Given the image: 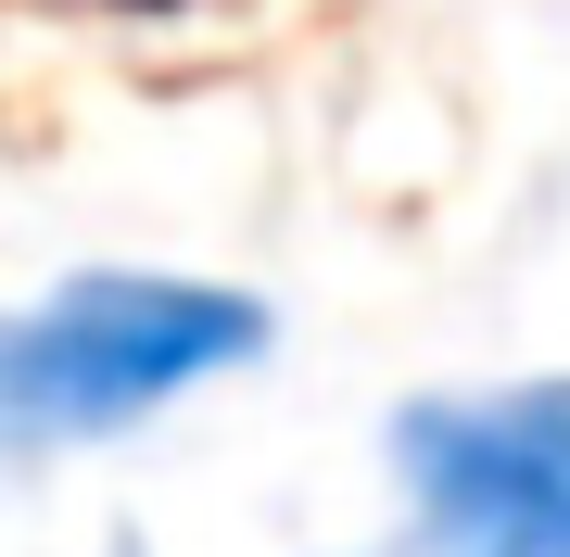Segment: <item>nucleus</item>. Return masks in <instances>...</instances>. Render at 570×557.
I'll return each mask as SVG.
<instances>
[{
    "mask_svg": "<svg viewBox=\"0 0 570 557\" xmlns=\"http://www.w3.org/2000/svg\"><path fill=\"white\" fill-rule=\"evenodd\" d=\"M266 342H279L266 291L178 279V267H77L0 305V469L89 456L190 392L266 368Z\"/></svg>",
    "mask_w": 570,
    "mask_h": 557,
    "instance_id": "obj_1",
    "label": "nucleus"
},
{
    "mask_svg": "<svg viewBox=\"0 0 570 557\" xmlns=\"http://www.w3.org/2000/svg\"><path fill=\"white\" fill-rule=\"evenodd\" d=\"M381 456L431 557H570V380L419 392Z\"/></svg>",
    "mask_w": 570,
    "mask_h": 557,
    "instance_id": "obj_2",
    "label": "nucleus"
},
{
    "mask_svg": "<svg viewBox=\"0 0 570 557\" xmlns=\"http://www.w3.org/2000/svg\"><path fill=\"white\" fill-rule=\"evenodd\" d=\"M89 13H190V0H89Z\"/></svg>",
    "mask_w": 570,
    "mask_h": 557,
    "instance_id": "obj_3",
    "label": "nucleus"
}]
</instances>
